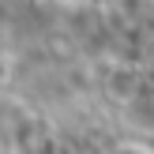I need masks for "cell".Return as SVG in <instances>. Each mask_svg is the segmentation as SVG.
Returning <instances> with one entry per match:
<instances>
[{
  "label": "cell",
  "mask_w": 154,
  "mask_h": 154,
  "mask_svg": "<svg viewBox=\"0 0 154 154\" xmlns=\"http://www.w3.org/2000/svg\"><path fill=\"white\" fill-rule=\"evenodd\" d=\"M128 8L139 23H154V0H128Z\"/></svg>",
  "instance_id": "obj_1"
}]
</instances>
